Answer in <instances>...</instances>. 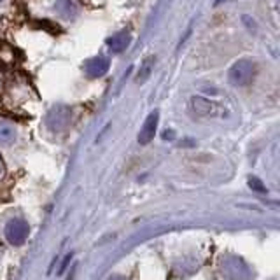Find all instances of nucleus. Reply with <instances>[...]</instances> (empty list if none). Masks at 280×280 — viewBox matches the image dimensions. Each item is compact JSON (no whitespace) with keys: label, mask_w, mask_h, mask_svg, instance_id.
Segmentation results:
<instances>
[{"label":"nucleus","mask_w":280,"mask_h":280,"mask_svg":"<svg viewBox=\"0 0 280 280\" xmlns=\"http://www.w3.org/2000/svg\"><path fill=\"white\" fill-rule=\"evenodd\" d=\"M156 126H158V112H153L149 117H147L146 123H144V128L140 130L138 142L140 144L151 142V140H153V137H154V133H156Z\"/></svg>","instance_id":"nucleus-3"},{"label":"nucleus","mask_w":280,"mask_h":280,"mask_svg":"<svg viewBox=\"0 0 280 280\" xmlns=\"http://www.w3.org/2000/svg\"><path fill=\"white\" fill-rule=\"evenodd\" d=\"M254 72H256V65L249 60H242L235 63L230 70V81L238 86H245L254 79Z\"/></svg>","instance_id":"nucleus-1"},{"label":"nucleus","mask_w":280,"mask_h":280,"mask_svg":"<svg viewBox=\"0 0 280 280\" xmlns=\"http://www.w3.org/2000/svg\"><path fill=\"white\" fill-rule=\"evenodd\" d=\"M191 109L200 116H216L217 112H221L223 105L217 104L216 100H210L205 97H193L191 98Z\"/></svg>","instance_id":"nucleus-2"},{"label":"nucleus","mask_w":280,"mask_h":280,"mask_svg":"<svg viewBox=\"0 0 280 280\" xmlns=\"http://www.w3.org/2000/svg\"><path fill=\"white\" fill-rule=\"evenodd\" d=\"M0 130H2V126H0ZM2 133H7V137H9V138L14 135L13 130H11V128H7V126H4V131H2ZM0 138H2V135H0ZM2 140H4V138H2Z\"/></svg>","instance_id":"nucleus-4"}]
</instances>
